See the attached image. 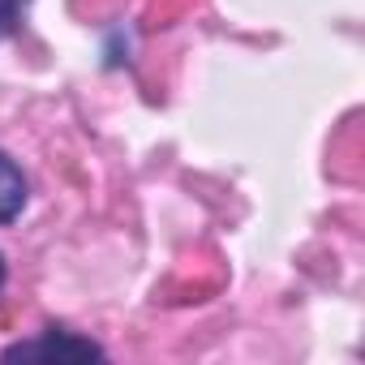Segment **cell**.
Segmentation results:
<instances>
[{"mask_svg": "<svg viewBox=\"0 0 365 365\" xmlns=\"http://www.w3.org/2000/svg\"><path fill=\"white\" fill-rule=\"evenodd\" d=\"M5 284H9V262H5V254H0V292H5Z\"/></svg>", "mask_w": 365, "mask_h": 365, "instance_id": "cell-4", "label": "cell"}, {"mask_svg": "<svg viewBox=\"0 0 365 365\" xmlns=\"http://www.w3.org/2000/svg\"><path fill=\"white\" fill-rule=\"evenodd\" d=\"M26 198H31V185H26L22 168H18L5 150H0V224H14V220L22 215Z\"/></svg>", "mask_w": 365, "mask_h": 365, "instance_id": "cell-2", "label": "cell"}, {"mask_svg": "<svg viewBox=\"0 0 365 365\" xmlns=\"http://www.w3.org/2000/svg\"><path fill=\"white\" fill-rule=\"evenodd\" d=\"M103 356L108 352L95 339H86L69 327H43L35 339H18L0 352V361H103Z\"/></svg>", "mask_w": 365, "mask_h": 365, "instance_id": "cell-1", "label": "cell"}, {"mask_svg": "<svg viewBox=\"0 0 365 365\" xmlns=\"http://www.w3.org/2000/svg\"><path fill=\"white\" fill-rule=\"evenodd\" d=\"M31 9V0H0V39H9L22 31V18Z\"/></svg>", "mask_w": 365, "mask_h": 365, "instance_id": "cell-3", "label": "cell"}]
</instances>
